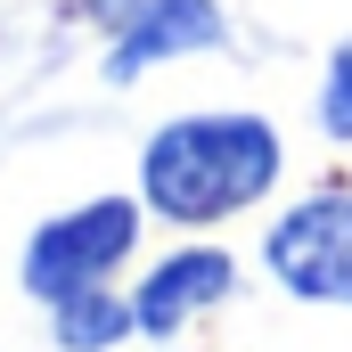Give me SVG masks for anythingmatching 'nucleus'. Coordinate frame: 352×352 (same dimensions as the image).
I'll return each mask as SVG.
<instances>
[{
    "label": "nucleus",
    "instance_id": "obj_8",
    "mask_svg": "<svg viewBox=\"0 0 352 352\" xmlns=\"http://www.w3.org/2000/svg\"><path fill=\"white\" fill-rule=\"evenodd\" d=\"M164 352H173V344H164Z\"/></svg>",
    "mask_w": 352,
    "mask_h": 352
},
{
    "label": "nucleus",
    "instance_id": "obj_4",
    "mask_svg": "<svg viewBox=\"0 0 352 352\" xmlns=\"http://www.w3.org/2000/svg\"><path fill=\"white\" fill-rule=\"evenodd\" d=\"M263 263L295 303H352V188H311L263 230Z\"/></svg>",
    "mask_w": 352,
    "mask_h": 352
},
{
    "label": "nucleus",
    "instance_id": "obj_1",
    "mask_svg": "<svg viewBox=\"0 0 352 352\" xmlns=\"http://www.w3.org/2000/svg\"><path fill=\"white\" fill-rule=\"evenodd\" d=\"M287 173V140L254 107H205L173 115L140 140V205L180 230H213L246 205H263Z\"/></svg>",
    "mask_w": 352,
    "mask_h": 352
},
{
    "label": "nucleus",
    "instance_id": "obj_5",
    "mask_svg": "<svg viewBox=\"0 0 352 352\" xmlns=\"http://www.w3.org/2000/svg\"><path fill=\"white\" fill-rule=\"evenodd\" d=\"M230 295H238V254H221V246H173L164 263H148V278L131 287V311H140V336L173 344L188 320H205Z\"/></svg>",
    "mask_w": 352,
    "mask_h": 352
},
{
    "label": "nucleus",
    "instance_id": "obj_2",
    "mask_svg": "<svg viewBox=\"0 0 352 352\" xmlns=\"http://www.w3.org/2000/svg\"><path fill=\"white\" fill-rule=\"evenodd\" d=\"M131 246H140V197H82V205L33 221V238L16 254V278H25L33 303H66V295L107 287L131 263Z\"/></svg>",
    "mask_w": 352,
    "mask_h": 352
},
{
    "label": "nucleus",
    "instance_id": "obj_6",
    "mask_svg": "<svg viewBox=\"0 0 352 352\" xmlns=\"http://www.w3.org/2000/svg\"><path fill=\"white\" fill-rule=\"evenodd\" d=\"M50 336H58V352H115L123 336H140V311H131V295L90 287V295L50 303Z\"/></svg>",
    "mask_w": 352,
    "mask_h": 352
},
{
    "label": "nucleus",
    "instance_id": "obj_7",
    "mask_svg": "<svg viewBox=\"0 0 352 352\" xmlns=\"http://www.w3.org/2000/svg\"><path fill=\"white\" fill-rule=\"evenodd\" d=\"M320 131L328 140H352V41H336V58L320 74Z\"/></svg>",
    "mask_w": 352,
    "mask_h": 352
},
{
    "label": "nucleus",
    "instance_id": "obj_3",
    "mask_svg": "<svg viewBox=\"0 0 352 352\" xmlns=\"http://www.w3.org/2000/svg\"><path fill=\"white\" fill-rule=\"evenodd\" d=\"M82 16L107 33V82H140L173 58H205L230 41L221 0H82Z\"/></svg>",
    "mask_w": 352,
    "mask_h": 352
}]
</instances>
